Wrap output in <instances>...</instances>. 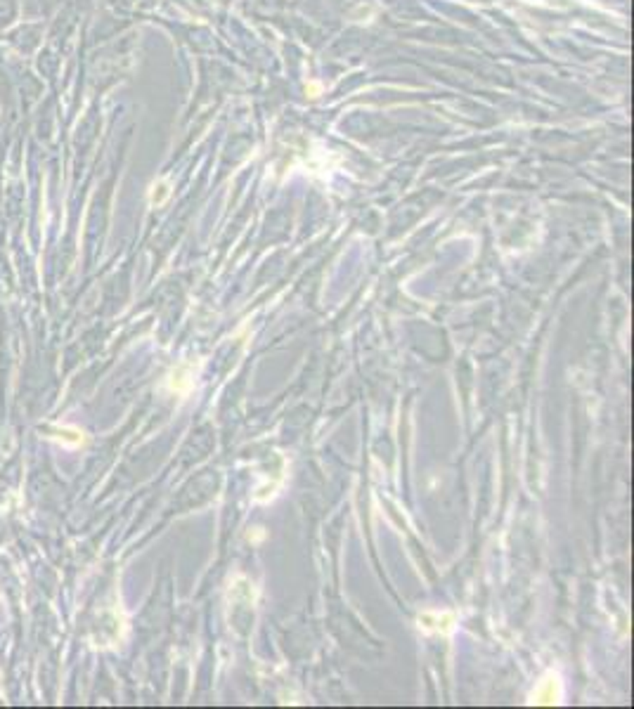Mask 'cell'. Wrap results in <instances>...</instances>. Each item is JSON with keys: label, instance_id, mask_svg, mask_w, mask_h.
Instances as JSON below:
<instances>
[{"label": "cell", "instance_id": "6da1fadb", "mask_svg": "<svg viewBox=\"0 0 634 709\" xmlns=\"http://www.w3.org/2000/svg\"><path fill=\"white\" fill-rule=\"evenodd\" d=\"M532 705H558L561 702V681L556 674H547L530 698Z\"/></svg>", "mask_w": 634, "mask_h": 709}, {"label": "cell", "instance_id": "7a4b0ae2", "mask_svg": "<svg viewBox=\"0 0 634 709\" xmlns=\"http://www.w3.org/2000/svg\"><path fill=\"white\" fill-rule=\"evenodd\" d=\"M40 430L45 433V437L62 442L66 447H78V444L83 442V433H80L78 428H69V425H45V428H40Z\"/></svg>", "mask_w": 634, "mask_h": 709}, {"label": "cell", "instance_id": "3957f363", "mask_svg": "<svg viewBox=\"0 0 634 709\" xmlns=\"http://www.w3.org/2000/svg\"><path fill=\"white\" fill-rule=\"evenodd\" d=\"M419 626L424 631H431V634H448L452 631V626H455V617L448 612H443V614L426 612L419 617Z\"/></svg>", "mask_w": 634, "mask_h": 709}]
</instances>
